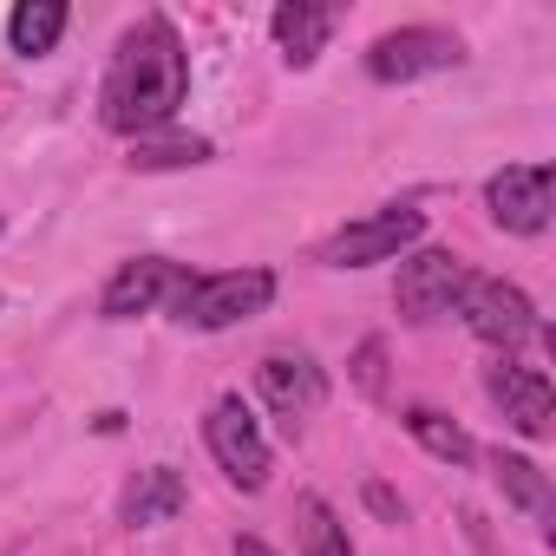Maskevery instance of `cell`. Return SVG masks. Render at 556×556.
I'll list each match as a JSON object with an SVG mask.
<instances>
[{
  "label": "cell",
  "mask_w": 556,
  "mask_h": 556,
  "mask_svg": "<svg viewBox=\"0 0 556 556\" xmlns=\"http://www.w3.org/2000/svg\"><path fill=\"white\" fill-rule=\"evenodd\" d=\"M177 282H184V268H177V262H164V255H138V262H125L112 282H105L99 315H105V321H138V315H151Z\"/></svg>",
  "instance_id": "cell-11"
},
{
  "label": "cell",
  "mask_w": 556,
  "mask_h": 556,
  "mask_svg": "<svg viewBox=\"0 0 556 556\" xmlns=\"http://www.w3.org/2000/svg\"><path fill=\"white\" fill-rule=\"evenodd\" d=\"M268 27H275V47H282V60L302 73V66L321 60V47H328V34H334V14L315 8V0H282V8L268 14Z\"/></svg>",
  "instance_id": "cell-13"
},
{
  "label": "cell",
  "mask_w": 556,
  "mask_h": 556,
  "mask_svg": "<svg viewBox=\"0 0 556 556\" xmlns=\"http://www.w3.org/2000/svg\"><path fill=\"white\" fill-rule=\"evenodd\" d=\"M184 92H190V53H184L177 27H170L164 14H144V21L118 40V53H112L105 92H99L105 125L125 131V138H151L157 125L177 118Z\"/></svg>",
  "instance_id": "cell-1"
},
{
  "label": "cell",
  "mask_w": 556,
  "mask_h": 556,
  "mask_svg": "<svg viewBox=\"0 0 556 556\" xmlns=\"http://www.w3.org/2000/svg\"><path fill=\"white\" fill-rule=\"evenodd\" d=\"M184 504H190V491H184V471H170V465H151V471H138V478L125 484V504H118V517H125L131 530H157V523H170Z\"/></svg>",
  "instance_id": "cell-12"
},
{
  "label": "cell",
  "mask_w": 556,
  "mask_h": 556,
  "mask_svg": "<svg viewBox=\"0 0 556 556\" xmlns=\"http://www.w3.org/2000/svg\"><path fill=\"white\" fill-rule=\"evenodd\" d=\"M406 432H413V439H419V445H426V452H432L439 465H452V471L478 458V445H471V432H465L458 419H445V413H432V406H406Z\"/></svg>",
  "instance_id": "cell-15"
},
{
  "label": "cell",
  "mask_w": 556,
  "mask_h": 556,
  "mask_svg": "<svg viewBox=\"0 0 556 556\" xmlns=\"http://www.w3.org/2000/svg\"><path fill=\"white\" fill-rule=\"evenodd\" d=\"M465 289H471V268H465L452 249H413V255L400 262L393 308H400V321L432 328L439 315H452V308L465 302Z\"/></svg>",
  "instance_id": "cell-4"
},
{
  "label": "cell",
  "mask_w": 556,
  "mask_h": 556,
  "mask_svg": "<svg viewBox=\"0 0 556 556\" xmlns=\"http://www.w3.org/2000/svg\"><path fill=\"white\" fill-rule=\"evenodd\" d=\"M348 374H354V387H361L367 400H387V341H380V334H367V341L354 348Z\"/></svg>",
  "instance_id": "cell-19"
},
{
  "label": "cell",
  "mask_w": 556,
  "mask_h": 556,
  "mask_svg": "<svg viewBox=\"0 0 556 556\" xmlns=\"http://www.w3.org/2000/svg\"><path fill=\"white\" fill-rule=\"evenodd\" d=\"M491 478H497V491H504L517 510L549 517V478H543V465H530V458H517V452H491Z\"/></svg>",
  "instance_id": "cell-16"
},
{
  "label": "cell",
  "mask_w": 556,
  "mask_h": 556,
  "mask_svg": "<svg viewBox=\"0 0 556 556\" xmlns=\"http://www.w3.org/2000/svg\"><path fill=\"white\" fill-rule=\"evenodd\" d=\"M419 236H426V210H413V203H387V210H374V216L334 229V236L315 249V262H321V268H374V262L406 255Z\"/></svg>",
  "instance_id": "cell-3"
},
{
  "label": "cell",
  "mask_w": 556,
  "mask_h": 556,
  "mask_svg": "<svg viewBox=\"0 0 556 556\" xmlns=\"http://www.w3.org/2000/svg\"><path fill=\"white\" fill-rule=\"evenodd\" d=\"M458 60H465V40L445 27H393L367 47V73L380 86H413L426 73H452Z\"/></svg>",
  "instance_id": "cell-6"
},
{
  "label": "cell",
  "mask_w": 556,
  "mask_h": 556,
  "mask_svg": "<svg viewBox=\"0 0 556 556\" xmlns=\"http://www.w3.org/2000/svg\"><path fill=\"white\" fill-rule=\"evenodd\" d=\"M295 517H302V556H354L348 523L334 517V504H328L321 491H308V497L295 504Z\"/></svg>",
  "instance_id": "cell-17"
},
{
  "label": "cell",
  "mask_w": 556,
  "mask_h": 556,
  "mask_svg": "<svg viewBox=\"0 0 556 556\" xmlns=\"http://www.w3.org/2000/svg\"><path fill=\"white\" fill-rule=\"evenodd\" d=\"M458 315H465V328H471L484 348H497L504 361H510L523 341H543L536 302H530L517 282H491V275H471V289H465Z\"/></svg>",
  "instance_id": "cell-5"
},
{
  "label": "cell",
  "mask_w": 556,
  "mask_h": 556,
  "mask_svg": "<svg viewBox=\"0 0 556 556\" xmlns=\"http://www.w3.org/2000/svg\"><path fill=\"white\" fill-rule=\"evenodd\" d=\"M549 197H556V164H504L484 184V210L510 236H543L549 229Z\"/></svg>",
  "instance_id": "cell-8"
},
{
  "label": "cell",
  "mask_w": 556,
  "mask_h": 556,
  "mask_svg": "<svg viewBox=\"0 0 556 556\" xmlns=\"http://www.w3.org/2000/svg\"><path fill=\"white\" fill-rule=\"evenodd\" d=\"M131 164L138 170H190V164H210V138H131Z\"/></svg>",
  "instance_id": "cell-18"
},
{
  "label": "cell",
  "mask_w": 556,
  "mask_h": 556,
  "mask_svg": "<svg viewBox=\"0 0 556 556\" xmlns=\"http://www.w3.org/2000/svg\"><path fill=\"white\" fill-rule=\"evenodd\" d=\"M361 497H367V510H374L380 523H406V504H400V491H393V484L367 478V484H361Z\"/></svg>",
  "instance_id": "cell-20"
},
{
  "label": "cell",
  "mask_w": 556,
  "mask_h": 556,
  "mask_svg": "<svg viewBox=\"0 0 556 556\" xmlns=\"http://www.w3.org/2000/svg\"><path fill=\"white\" fill-rule=\"evenodd\" d=\"M255 393L268 400V413L282 419V432L295 439L302 419L328 400V380H321V367H315L308 354H262V367H255Z\"/></svg>",
  "instance_id": "cell-9"
},
{
  "label": "cell",
  "mask_w": 556,
  "mask_h": 556,
  "mask_svg": "<svg viewBox=\"0 0 556 556\" xmlns=\"http://www.w3.org/2000/svg\"><path fill=\"white\" fill-rule=\"evenodd\" d=\"M236 556H275V549H268L262 536H236Z\"/></svg>",
  "instance_id": "cell-21"
},
{
  "label": "cell",
  "mask_w": 556,
  "mask_h": 556,
  "mask_svg": "<svg viewBox=\"0 0 556 556\" xmlns=\"http://www.w3.org/2000/svg\"><path fill=\"white\" fill-rule=\"evenodd\" d=\"M484 393L504 406V419H510L523 439H549V426H556V393H549V380H543L536 367H517V361L497 354V367L484 374Z\"/></svg>",
  "instance_id": "cell-10"
},
{
  "label": "cell",
  "mask_w": 556,
  "mask_h": 556,
  "mask_svg": "<svg viewBox=\"0 0 556 556\" xmlns=\"http://www.w3.org/2000/svg\"><path fill=\"white\" fill-rule=\"evenodd\" d=\"M275 302V275L268 268H223V275H184L170 289V315L197 334L236 328L249 315H262Z\"/></svg>",
  "instance_id": "cell-2"
},
{
  "label": "cell",
  "mask_w": 556,
  "mask_h": 556,
  "mask_svg": "<svg viewBox=\"0 0 556 556\" xmlns=\"http://www.w3.org/2000/svg\"><path fill=\"white\" fill-rule=\"evenodd\" d=\"M60 34H66V0H21V8L8 14V47H14L21 60L53 53Z\"/></svg>",
  "instance_id": "cell-14"
},
{
  "label": "cell",
  "mask_w": 556,
  "mask_h": 556,
  "mask_svg": "<svg viewBox=\"0 0 556 556\" xmlns=\"http://www.w3.org/2000/svg\"><path fill=\"white\" fill-rule=\"evenodd\" d=\"M203 439H210L216 471H223L236 491H262V484H268V439H262V426L249 419V406H242L236 393H223V400L210 406Z\"/></svg>",
  "instance_id": "cell-7"
}]
</instances>
